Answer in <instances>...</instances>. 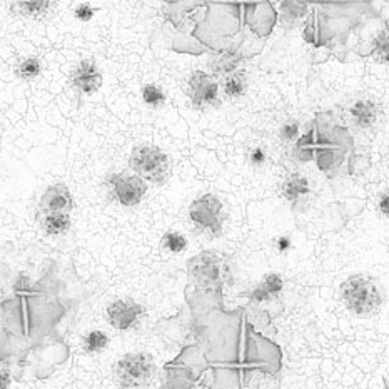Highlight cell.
<instances>
[{
  "label": "cell",
  "mask_w": 389,
  "mask_h": 389,
  "mask_svg": "<svg viewBox=\"0 0 389 389\" xmlns=\"http://www.w3.org/2000/svg\"><path fill=\"white\" fill-rule=\"evenodd\" d=\"M339 297L350 313L368 318L376 314L384 302V291L376 279L368 274L350 276L339 288Z\"/></svg>",
  "instance_id": "6da1fadb"
},
{
  "label": "cell",
  "mask_w": 389,
  "mask_h": 389,
  "mask_svg": "<svg viewBox=\"0 0 389 389\" xmlns=\"http://www.w3.org/2000/svg\"><path fill=\"white\" fill-rule=\"evenodd\" d=\"M157 373L152 354L144 351L128 352L114 364V379L122 389H139L147 386Z\"/></svg>",
  "instance_id": "7a4b0ae2"
},
{
  "label": "cell",
  "mask_w": 389,
  "mask_h": 389,
  "mask_svg": "<svg viewBox=\"0 0 389 389\" xmlns=\"http://www.w3.org/2000/svg\"><path fill=\"white\" fill-rule=\"evenodd\" d=\"M129 166L137 178L156 185H164L171 175V159L161 147L142 144L132 149Z\"/></svg>",
  "instance_id": "3957f363"
},
{
  "label": "cell",
  "mask_w": 389,
  "mask_h": 389,
  "mask_svg": "<svg viewBox=\"0 0 389 389\" xmlns=\"http://www.w3.org/2000/svg\"><path fill=\"white\" fill-rule=\"evenodd\" d=\"M189 217L199 230L212 237L221 236L223 233L226 211L223 202L214 194H204L192 201V204L189 206Z\"/></svg>",
  "instance_id": "277c9868"
},
{
  "label": "cell",
  "mask_w": 389,
  "mask_h": 389,
  "mask_svg": "<svg viewBox=\"0 0 389 389\" xmlns=\"http://www.w3.org/2000/svg\"><path fill=\"white\" fill-rule=\"evenodd\" d=\"M187 94L191 106L197 111H207L221 104L219 84L211 74L204 70H194L187 79Z\"/></svg>",
  "instance_id": "5b68a950"
},
{
  "label": "cell",
  "mask_w": 389,
  "mask_h": 389,
  "mask_svg": "<svg viewBox=\"0 0 389 389\" xmlns=\"http://www.w3.org/2000/svg\"><path fill=\"white\" fill-rule=\"evenodd\" d=\"M107 185L114 201L124 207L141 204L144 196L147 194V183L137 175L111 174L107 178Z\"/></svg>",
  "instance_id": "8992f818"
},
{
  "label": "cell",
  "mask_w": 389,
  "mask_h": 389,
  "mask_svg": "<svg viewBox=\"0 0 389 389\" xmlns=\"http://www.w3.org/2000/svg\"><path fill=\"white\" fill-rule=\"evenodd\" d=\"M106 316L109 324L116 329V331L128 333L132 331L141 323L144 318V306L141 302L130 300V297H121V300L112 301L107 306Z\"/></svg>",
  "instance_id": "52a82bcc"
},
{
  "label": "cell",
  "mask_w": 389,
  "mask_h": 389,
  "mask_svg": "<svg viewBox=\"0 0 389 389\" xmlns=\"http://www.w3.org/2000/svg\"><path fill=\"white\" fill-rule=\"evenodd\" d=\"M281 196L296 212L304 211L311 202V196H313L309 179L301 173L289 174L281 184Z\"/></svg>",
  "instance_id": "ba28073f"
},
{
  "label": "cell",
  "mask_w": 389,
  "mask_h": 389,
  "mask_svg": "<svg viewBox=\"0 0 389 389\" xmlns=\"http://www.w3.org/2000/svg\"><path fill=\"white\" fill-rule=\"evenodd\" d=\"M70 84L77 92L96 94L102 87V72L94 58H82L70 72Z\"/></svg>",
  "instance_id": "9c48e42d"
},
{
  "label": "cell",
  "mask_w": 389,
  "mask_h": 389,
  "mask_svg": "<svg viewBox=\"0 0 389 389\" xmlns=\"http://www.w3.org/2000/svg\"><path fill=\"white\" fill-rule=\"evenodd\" d=\"M74 209V196L64 183L49 185L39 202V214H70Z\"/></svg>",
  "instance_id": "30bf717a"
},
{
  "label": "cell",
  "mask_w": 389,
  "mask_h": 389,
  "mask_svg": "<svg viewBox=\"0 0 389 389\" xmlns=\"http://www.w3.org/2000/svg\"><path fill=\"white\" fill-rule=\"evenodd\" d=\"M189 274L197 286L209 288L221 278V261L214 252H202L189 261Z\"/></svg>",
  "instance_id": "8fae6325"
},
{
  "label": "cell",
  "mask_w": 389,
  "mask_h": 389,
  "mask_svg": "<svg viewBox=\"0 0 389 389\" xmlns=\"http://www.w3.org/2000/svg\"><path fill=\"white\" fill-rule=\"evenodd\" d=\"M57 4L51 0H19L11 4V12L32 20H45L56 12Z\"/></svg>",
  "instance_id": "7c38bea8"
},
{
  "label": "cell",
  "mask_w": 389,
  "mask_h": 389,
  "mask_svg": "<svg viewBox=\"0 0 389 389\" xmlns=\"http://www.w3.org/2000/svg\"><path fill=\"white\" fill-rule=\"evenodd\" d=\"M283 276L278 273H268L261 279L259 284H256V286L251 289L249 300H251V302H257V304H261V302H271L283 292Z\"/></svg>",
  "instance_id": "4fadbf2b"
},
{
  "label": "cell",
  "mask_w": 389,
  "mask_h": 389,
  "mask_svg": "<svg viewBox=\"0 0 389 389\" xmlns=\"http://www.w3.org/2000/svg\"><path fill=\"white\" fill-rule=\"evenodd\" d=\"M351 119L357 129L368 130L376 125L379 119V106L371 99L356 101L351 107Z\"/></svg>",
  "instance_id": "5bb4252c"
},
{
  "label": "cell",
  "mask_w": 389,
  "mask_h": 389,
  "mask_svg": "<svg viewBox=\"0 0 389 389\" xmlns=\"http://www.w3.org/2000/svg\"><path fill=\"white\" fill-rule=\"evenodd\" d=\"M244 61L242 54L237 51H223L219 52L214 58L209 61V69L212 72V77H228L233 72L239 70Z\"/></svg>",
  "instance_id": "9a60e30c"
},
{
  "label": "cell",
  "mask_w": 389,
  "mask_h": 389,
  "mask_svg": "<svg viewBox=\"0 0 389 389\" xmlns=\"http://www.w3.org/2000/svg\"><path fill=\"white\" fill-rule=\"evenodd\" d=\"M39 224L47 236L57 237L69 233L72 219L70 214H39Z\"/></svg>",
  "instance_id": "2e32d148"
},
{
  "label": "cell",
  "mask_w": 389,
  "mask_h": 389,
  "mask_svg": "<svg viewBox=\"0 0 389 389\" xmlns=\"http://www.w3.org/2000/svg\"><path fill=\"white\" fill-rule=\"evenodd\" d=\"M307 4L304 2H283L281 4V24L284 29H294L307 16Z\"/></svg>",
  "instance_id": "e0dca14e"
},
{
  "label": "cell",
  "mask_w": 389,
  "mask_h": 389,
  "mask_svg": "<svg viewBox=\"0 0 389 389\" xmlns=\"http://www.w3.org/2000/svg\"><path fill=\"white\" fill-rule=\"evenodd\" d=\"M223 89L229 99L242 97L247 90V72L239 69L233 72V74H229L228 77H224Z\"/></svg>",
  "instance_id": "ac0fdd59"
},
{
  "label": "cell",
  "mask_w": 389,
  "mask_h": 389,
  "mask_svg": "<svg viewBox=\"0 0 389 389\" xmlns=\"http://www.w3.org/2000/svg\"><path fill=\"white\" fill-rule=\"evenodd\" d=\"M42 70H44L42 61L37 57H25L16 66L17 79L25 80V82H32V80H35L40 74H42Z\"/></svg>",
  "instance_id": "d6986e66"
},
{
  "label": "cell",
  "mask_w": 389,
  "mask_h": 389,
  "mask_svg": "<svg viewBox=\"0 0 389 389\" xmlns=\"http://www.w3.org/2000/svg\"><path fill=\"white\" fill-rule=\"evenodd\" d=\"M109 342H111V338L106 333L94 329L82 338V350L87 354H101L102 351L107 350Z\"/></svg>",
  "instance_id": "ffe728a7"
},
{
  "label": "cell",
  "mask_w": 389,
  "mask_h": 389,
  "mask_svg": "<svg viewBox=\"0 0 389 389\" xmlns=\"http://www.w3.org/2000/svg\"><path fill=\"white\" fill-rule=\"evenodd\" d=\"M141 97H142V102L146 104L149 109H154V111H156V109H162L167 102V96H166L164 89L157 84L142 85Z\"/></svg>",
  "instance_id": "44dd1931"
},
{
  "label": "cell",
  "mask_w": 389,
  "mask_h": 389,
  "mask_svg": "<svg viewBox=\"0 0 389 389\" xmlns=\"http://www.w3.org/2000/svg\"><path fill=\"white\" fill-rule=\"evenodd\" d=\"M162 246L167 252L171 254H180V252L185 251L187 247V239H185L184 234L175 233V230H169V233L164 234L162 237Z\"/></svg>",
  "instance_id": "7402d4cb"
},
{
  "label": "cell",
  "mask_w": 389,
  "mask_h": 389,
  "mask_svg": "<svg viewBox=\"0 0 389 389\" xmlns=\"http://www.w3.org/2000/svg\"><path fill=\"white\" fill-rule=\"evenodd\" d=\"M300 130H301L300 121L288 119L281 128H279V139H281V142L284 144H291L300 137Z\"/></svg>",
  "instance_id": "603a6c76"
},
{
  "label": "cell",
  "mask_w": 389,
  "mask_h": 389,
  "mask_svg": "<svg viewBox=\"0 0 389 389\" xmlns=\"http://www.w3.org/2000/svg\"><path fill=\"white\" fill-rule=\"evenodd\" d=\"M374 56L379 62L383 64H388V54H389V40H388V30L384 29L381 34L378 35L376 40H374Z\"/></svg>",
  "instance_id": "cb8c5ba5"
},
{
  "label": "cell",
  "mask_w": 389,
  "mask_h": 389,
  "mask_svg": "<svg viewBox=\"0 0 389 389\" xmlns=\"http://www.w3.org/2000/svg\"><path fill=\"white\" fill-rule=\"evenodd\" d=\"M266 161H268V152H266V149L262 146H254L247 154V162L252 167H256V169L264 166Z\"/></svg>",
  "instance_id": "d4e9b609"
},
{
  "label": "cell",
  "mask_w": 389,
  "mask_h": 389,
  "mask_svg": "<svg viewBox=\"0 0 389 389\" xmlns=\"http://www.w3.org/2000/svg\"><path fill=\"white\" fill-rule=\"evenodd\" d=\"M94 16H96V8L90 7L89 4H80L74 8V17L79 22H90Z\"/></svg>",
  "instance_id": "484cf974"
},
{
  "label": "cell",
  "mask_w": 389,
  "mask_h": 389,
  "mask_svg": "<svg viewBox=\"0 0 389 389\" xmlns=\"http://www.w3.org/2000/svg\"><path fill=\"white\" fill-rule=\"evenodd\" d=\"M273 246H274L276 251L279 252V254H286L289 249L292 247L291 237H289V236H278L273 241Z\"/></svg>",
  "instance_id": "4316f807"
},
{
  "label": "cell",
  "mask_w": 389,
  "mask_h": 389,
  "mask_svg": "<svg viewBox=\"0 0 389 389\" xmlns=\"http://www.w3.org/2000/svg\"><path fill=\"white\" fill-rule=\"evenodd\" d=\"M13 381L12 371L6 364H0V389H11Z\"/></svg>",
  "instance_id": "83f0119b"
},
{
  "label": "cell",
  "mask_w": 389,
  "mask_h": 389,
  "mask_svg": "<svg viewBox=\"0 0 389 389\" xmlns=\"http://www.w3.org/2000/svg\"><path fill=\"white\" fill-rule=\"evenodd\" d=\"M379 211L383 216H388V192H383L379 196Z\"/></svg>",
  "instance_id": "f1b7e54d"
}]
</instances>
